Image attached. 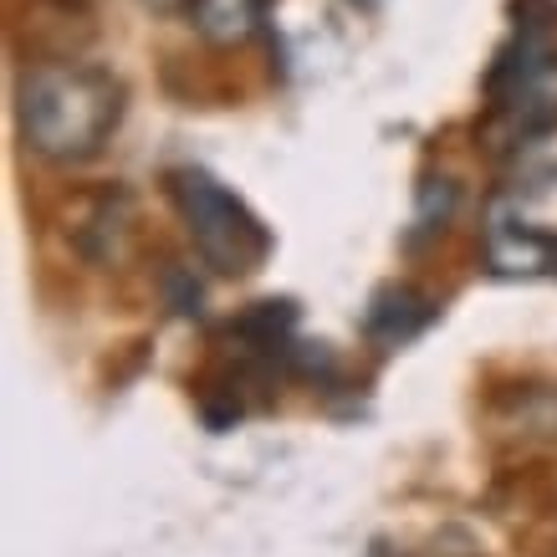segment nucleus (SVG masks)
<instances>
[{"label": "nucleus", "instance_id": "nucleus-1", "mask_svg": "<svg viewBox=\"0 0 557 557\" xmlns=\"http://www.w3.org/2000/svg\"><path fill=\"white\" fill-rule=\"evenodd\" d=\"M123 83L92 62H47L21 77L16 123L21 144L47 164H87L108 149L123 123Z\"/></svg>", "mask_w": 557, "mask_h": 557}, {"label": "nucleus", "instance_id": "nucleus-2", "mask_svg": "<svg viewBox=\"0 0 557 557\" xmlns=\"http://www.w3.org/2000/svg\"><path fill=\"white\" fill-rule=\"evenodd\" d=\"M174 215L189 231V246L215 276H256L271 261V231L236 189H225L210 170L180 164L164 174Z\"/></svg>", "mask_w": 557, "mask_h": 557}, {"label": "nucleus", "instance_id": "nucleus-3", "mask_svg": "<svg viewBox=\"0 0 557 557\" xmlns=\"http://www.w3.org/2000/svg\"><path fill=\"white\" fill-rule=\"evenodd\" d=\"M486 128L507 138L502 149L557 128V36L547 21H517V36L496 51L486 77Z\"/></svg>", "mask_w": 557, "mask_h": 557}, {"label": "nucleus", "instance_id": "nucleus-4", "mask_svg": "<svg viewBox=\"0 0 557 557\" xmlns=\"http://www.w3.org/2000/svg\"><path fill=\"white\" fill-rule=\"evenodd\" d=\"M481 256H486V271L491 276H542L553 271V236H542L522 220V210L502 195L491 200L486 210V225H481Z\"/></svg>", "mask_w": 557, "mask_h": 557}, {"label": "nucleus", "instance_id": "nucleus-5", "mask_svg": "<svg viewBox=\"0 0 557 557\" xmlns=\"http://www.w3.org/2000/svg\"><path fill=\"white\" fill-rule=\"evenodd\" d=\"M440 302L414 282H384V287L369 297V312H363V333H369L379 348H405L414 343L435 322Z\"/></svg>", "mask_w": 557, "mask_h": 557}, {"label": "nucleus", "instance_id": "nucleus-6", "mask_svg": "<svg viewBox=\"0 0 557 557\" xmlns=\"http://www.w3.org/2000/svg\"><path fill=\"white\" fill-rule=\"evenodd\" d=\"M271 0H185V16L210 47H246L267 26Z\"/></svg>", "mask_w": 557, "mask_h": 557}, {"label": "nucleus", "instance_id": "nucleus-7", "mask_svg": "<svg viewBox=\"0 0 557 557\" xmlns=\"http://www.w3.org/2000/svg\"><path fill=\"white\" fill-rule=\"evenodd\" d=\"M507 185L511 189H547L557 185V128L517 138L507 149Z\"/></svg>", "mask_w": 557, "mask_h": 557}, {"label": "nucleus", "instance_id": "nucleus-8", "mask_svg": "<svg viewBox=\"0 0 557 557\" xmlns=\"http://www.w3.org/2000/svg\"><path fill=\"white\" fill-rule=\"evenodd\" d=\"M456 205H460V185L450 180V174H424L420 200H414V231H409V246L440 236V231L456 220Z\"/></svg>", "mask_w": 557, "mask_h": 557}, {"label": "nucleus", "instance_id": "nucleus-9", "mask_svg": "<svg viewBox=\"0 0 557 557\" xmlns=\"http://www.w3.org/2000/svg\"><path fill=\"white\" fill-rule=\"evenodd\" d=\"M159 292H164V302H170L174 318H200V302H205V287L195 282V271L170 261V267L159 271Z\"/></svg>", "mask_w": 557, "mask_h": 557}, {"label": "nucleus", "instance_id": "nucleus-10", "mask_svg": "<svg viewBox=\"0 0 557 557\" xmlns=\"http://www.w3.org/2000/svg\"><path fill=\"white\" fill-rule=\"evenodd\" d=\"M553 276H557V236H553Z\"/></svg>", "mask_w": 557, "mask_h": 557}]
</instances>
